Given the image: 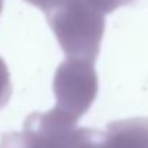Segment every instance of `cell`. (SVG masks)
<instances>
[{
  "mask_svg": "<svg viewBox=\"0 0 148 148\" xmlns=\"http://www.w3.org/2000/svg\"><path fill=\"white\" fill-rule=\"evenodd\" d=\"M84 3L89 4L91 7H94L97 12L105 14V13H109V12H114L115 9L130 3L131 0H82Z\"/></svg>",
  "mask_w": 148,
  "mask_h": 148,
  "instance_id": "3",
  "label": "cell"
},
{
  "mask_svg": "<svg viewBox=\"0 0 148 148\" xmlns=\"http://www.w3.org/2000/svg\"><path fill=\"white\" fill-rule=\"evenodd\" d=\"M10 92H12V88H10L9 71H7V66L3 62V59L0 58V108L4 106V103L9 101Z\"/></svg>",
  "mask_w": 148,
  "mask_h": 148,
  "instance_id": "4",
  "label": "cell"
},
{
  "mask_svg": "<svg viewBox=\"0 0 148 148\" xmlns=\"http://www.w3.org/2000/svg\"><path fill=\"white\" fill-rule=\"evenodd\" d=\"M53 91L56 97L55 108L76 124L89 109L98 92V78L94 63L66 59L56 71Z\"/></svg>",
  "mask_w": 148,
  "mask_h": 148,
  "instance_id": "2",
  "label": "cell"
},
{
  "mask_svg": "<svg viewBox=\"0 0 148 148\" xmlns=\"http://www.w3.org/2000/svg\"><path fill=\"white\" fill-rule=\"evenodd\" d=\"M1 1H3V0H0V12H1Z\"/></svg>",
  "mask_w": 148,
  "mask_h": 148,
  "instance_id": "7",
  "label": "cell"
},
{
  "mask_svg": "<svg viewBox=\"0 0 148 148\" xmlns=\"http://www.w3.org/2000/svg\"><path fill=\"white\" fill-rule=\"evenodd\" d=\"M29 3H32L33 6H38L39 9L45 10V12H50L53 7H56L62 0H26Z\"/></svg>",
  "mask_w": 148,
  "mask_h": 148,
  "instance_id": "6",
  "label": "cell"
},
{
  "mask_svg": "<svg viewBox=\"0 0 148 148\" xmlns=\"http://www.w3.org/2000/svg\"><path fill=\"white\" fill-rule=\"evenodd\" d=\"M48 20L68 59L95 62L105 29L102 13L82 0H62Z\"/></svg>",
  "mask_w": 148,
  "mask_h": 148,
  "instance_id": "1",
  "label": "cell"
},
{
  "mask_svg": "<svg viewBox=\"0 0 148 148\" xmlns=\"http://www.w3.org/2000/svg\"><path fill=\"white\" fill-rule=\"evenodd\" d=\"M79 148H102V132L88 128L86 135L81 143Z\"/></svg>",
  "mask_w": 148,
  "mask_h": 148,
  "instance_id": "5",
  "label": "cell"
}]
</instances>
